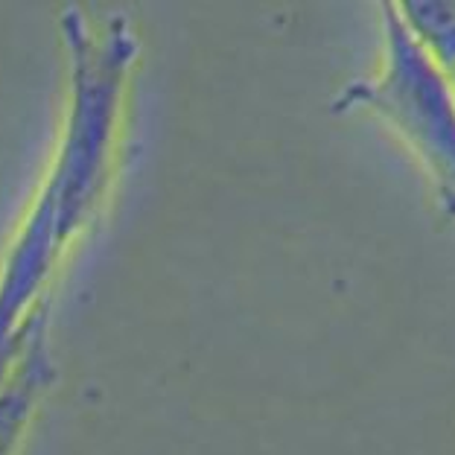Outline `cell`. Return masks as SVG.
Masks as SVG:
<instances>
[{
  "label": "cell",
  "instance_id": "cell-1",
  "mask_svg": "<svg viewBox=\"0 0 455 455\" xmlns=\"http://www.w3.org/2000/svg\"><path fill=\"white\" fill-rule=\"evenodd\" d=\"M61 41L70 76L65 132L33 211L0 266V386L24 347L41 289L106 193L123 91L138 59V38L123 15L91 29L79 9H68Z\"/></svg>",
  "mask_w": 455,
  "mask_h": 455
},
{
  "label": "cell",
  "instance_id": "cell-2",
  "mask_svg": "<svg viewBox=\"0 0 455 455\" xmlns=\"http://www.w3.org/2000/svg\"><path fill=\"white\" fill-rule=\"evenodd\" d=\"M386 36L382 76L368 85H350L336 108H371L406 134L435 175L443 211L455 216V102L450 88L395 6H386Z\"/></svg>",
  "mask_w": 455,
  "mask_h": 455
},
{
  "label": "cell",
  "instance_id": "cell-3",
  "mask_svg": "<svg viewBox=\"0 0 455 455\" xmlns=\"http://www.w3.org/2000/svg\"><path fill=\"white\" fill-rule=\"evenodd\" d=\"M44 307L29 315L24 347L18 354V368L9 371L6 382L0 386V455H12L20 435H24L29 418H33L36 400L53 379V365L47 356L44 339Z\"/></svg>",
  "mask_w": 455,
  "mask_h": 455
}]
</instances>
